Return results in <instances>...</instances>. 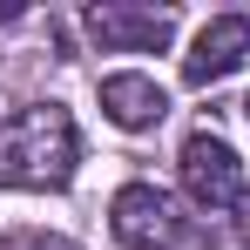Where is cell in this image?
Instances as JSON below:
<instances>
[{"label": "cell", "instance_id": "obj_7", "mask_svg": "<svg viewBox=\"0 0 250 250\" xmlns=\"http://www.w3.org/2000/svg\"><path fill=\"white\" fill-rule=\"evenodd\" d=\"M0 250H75L68 237H14V244H0Z\"/></svg>", "mask_w": 250, "mask_h": 250}, {"label": "cell", "instance_id": "obj_5", "mask_svg": "<svg viewBox=\"0 0 250 250\" xmlns=\"http://www.w3.org/2000/svg\"><path fill=\"white\" fill-rule=\"evenodd\" d=\"M88 34L108 47V54H122V47L156 54L176 34V14H156V7H88Z\"/></svg>", "mask_w": 250, "mask_h": 250}, {"label": "cell", "instance_id": "obj_6", "mask_svg": "<svg viewBox=\"0 0 250 250\" xmlns=\"http://www.w3.org/2000/svg\"><path fill=\"white\" fill-rule=\"evenodd\" d=\"M102 108H108L115 128H156L169 115V95L149 82V75H108V82H102Z\"/></svg>", "mask_w": 250, "mask_h": 250}, {"label": "cell", "instance_id": "obj_9", "mask_svg": "<svg viewBox=\"0 0 250 250\" xmlns=\"http://www.w3.org/2000/svg\"><path fill=\"white\" fill-rule=\"evenodd\" d=\"M244 115H250V102H244Z\"/></svg>", "mask_w": 250, "mask_h": 250}, {"label": "cell", "instance_id": "obj_4", "mask_svg": "<svg viewBox=\"0 0 250 250\" xmlns=\"http://www.w3.org/2000/svg\"><path fill=\"white\" fill-rule=\"evenodd\" d=\"M244 54H250V21L244 14H223V21H209L203 34H196V47L183 54V82L209 88V82H223L230 68H244Z\"/></svg>", "mask_w": 250, "mask_h": 250}, {"label": "cell", "instance_id": "obj_2", "mask_svg": "<svg viewBox=\"0 0 250 250\" xmlns=\"http://www.w3.org/2000/svg\"><path fill=\"white\" fill-rule=\"evenodd\" d=\"M183 189L196 196L203 209H223V203H244V163L223 135H189L183 142Z\"/></svg>", "mask_w": 250, "mask_h": 250}, {"label": "cell", "instance_id": "obj_3", "mask_svg": "<svg viewBox=\"0 0 250 250\" xmlns=\"http://www.w3.org/2000/svg\"><path fill=\"white\" fill-rule=\"evenodd\" d=\"M108 223H115V237H122L128 250H169V244H183V223H176L169 196H163V189H149V183L115 189Z\"/></svg>", "mask_w": 250, "mask_h": 250}, {"label": "cell", "instance_id": "obj_8", "mask_svg": "<svg viewBox=\"0 0 250 250\" xmlns=\"http://www.w3.org/2000/svg\"><path fill=\"white\" fill-rule=\"evenodd\" d=\"M237 237H244V250H250V189H244V203H237Z\"/></svg>", "mask_w": 250, "mask_h": 250}, {"label": "cell", "instance_id": "obj_1", "mask_svg": "<svg viewBox=\"0 0 250 250\" xmlns=\"http://www.w3.org/2000/svg\"><path fill=\"white\" fill-rule=\"evenodd\" d=\"M75 176V122L68 108H21L0 128V183L7 189H68Z\"/></svg>", "mask_w": 250, "mask_h": 250}]
</instances>
